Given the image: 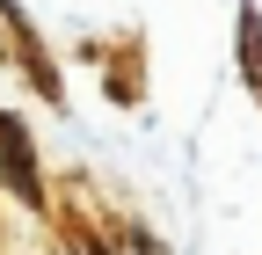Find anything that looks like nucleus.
<instances>
[{
	"instance_id": "f257e3e1",
	"label": "nucleus",
	"mask_w": 262,
	"mask_h": 255,
	"mask_svg": "<svg viewBox=\"0 0 262 255\" xmlns=\"http://www.w3.org/2000/svg\"><path fill=\"white\" fill-rule=\"evenodd\" d=\"M241 66H255V95H262V22H255V8H241Z\"/></svg>"
}]
</instances>
